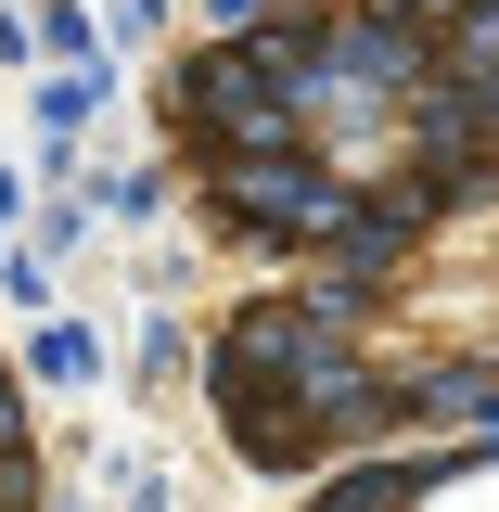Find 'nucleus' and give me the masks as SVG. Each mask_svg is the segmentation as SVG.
Wrapping results in <instances>:
<instances>
[{"mask_svg": "<svg viewBox=\"0 0 499 512\" xmlns=\"http://www.w3.org/2000/svg\"><path fill=\"white\" fill-rule=\"evenodd\" d=\"M0 512H52V474H39V423H26L13 359H0Z\"/></svg>", "mask_w": 499, "mask_h": 512, "instance_id": "obj_3", "label": "nucleus"}, {"mask_svg": "<svg viewBox=\"0 0 499 512\" xmlns=\"http://www.w3.org/2000/svg\"><path fill=\"white\" fill-rule=\"evenodd\" d=\"M231 256L218 423L269 487L499 423V0H282L167 77Z\"/></svg>", "mask_w": 499, "mask_h": 512, "instance_id": "obj_1", "label": "nucleus"}, {"mask_svg": "<svg viewBox=\"0 0 499 512\" xmlns=\"http://www.w3.org/2000/svg\"><path fill=\"white\" fill-rule=\"evenodd\" d=\"M269 512H499V423L423 448H372V461H320Z\"/></svg>", "mask_w": 499, "mask_h": 512, "instance_id": "obj_2", "label": "nucleus"}]
</instances>
